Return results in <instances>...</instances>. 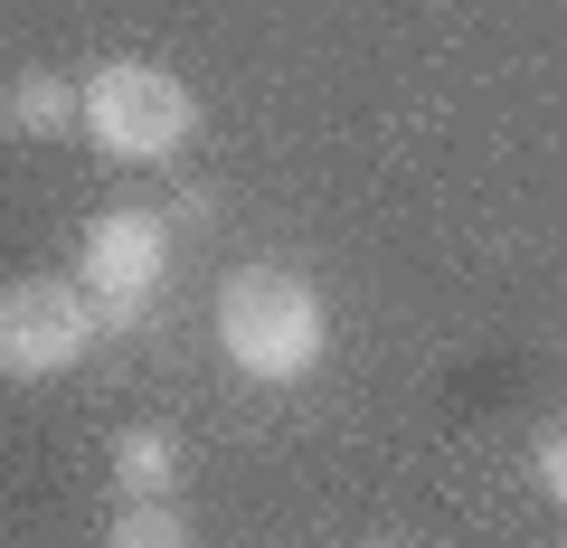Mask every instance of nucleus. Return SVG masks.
Listing matches in <instances>:
<instances>
[{
	"instance_id": "2",
	"label": "nucleus",
	"mask_w": 567,
	"mask_h": 548,
	"mask_svg": "<svg viewBox=\"0 0 567 548\" xmlns=\"http://www.w3.org/2000/svg\"><path fill=\"white\" fill-rule=\"evenodd\" d=\"M76 95H85V123H76V133L104 152V162H133V170L181 162L189 133H199V95H189L171 66H142V58L95 66Z\"/></svg>"
},
{
	"instance_id": "8",
	"label": "nucleus",
	"mask_w": 567,
	"mask_h": 548,
	"mask_svg": "<svg viewBox=\"0 0 567 548\" xmlns=\"http://www.w3.org/2000/svg\"><path fill=\"white\" fill-rule=\"evenodd\" d=\"M529 473H539V492H548V502L567 510V416H558V426L539 435V454H529Z\"/></svg>"
},
{
	"instance_id": "4",
	"label": "nucleus",
	"mask_w": 567,
	"mask_h": 548,
	"mask_svg": "<svg viewBox=\"0 0 567 548\" xmlns=\"http://www.w3.org/2000/svg\"><path fill=\"white\" fill-rule=\"evenodd\" d=\"M95 303L76 275H10L0 285V379H58L95 350Z\"/></svg>"
},
{
	"instance_id": "5",
	"label": "nucleus",
	"mask_w": 567,
	"mask_h": 548,
	"mask_svg": "<svg viewBox=\"0 0 567 548\" xmlns=\"http://www.w3.org/2000/svg\"><path fill=\"white\" fill-rule=\"evenodd\" d=\"M0 123H10L20 143H58V133H76V123H85V95L58 76V66H20L10 95H0Z\"/></svg>"
},
{
	"instance_id": "7",
	"label": "nucleus",
	"mask_w": 567,
	"mask_h": 548,
	"mask_svg": "<svg viewBox=\"0 0 567 548\" xmlns=\"http://www.w3.org/2000/svg\"><path fill=\"white\" fill-rule=\"evenodd\" d=\"M104 548H199V529H189L171 502H123L114 529H104Z\"/></svg>"
},
{
	"instance_id": "10",
	"label": "nucleus",
	"mask_w": 567,
	"mask_h": 548,
	"mask_svg": "<svg viewBox=\"0 0 567 548\" xmlns=\"http://www.w3.org/2000/svg\"><path fill=\"white\" fill-rule=\"evenodd\" d=\"M379 548H406V539H379Z\"/></svg>"
},
{
	"instance_id": "3",
	"label": "nucleus",
	"mask_w": 567,
	"mask_h": 548,
	"mask_svg": "<svg viewBox=\"0 0 567 548\" xmlns=\"http://www.w3.org/2000/svg\"><path fill=\"white\" fill-rule=\"evenodd\" d=\"M76 285H85V303H95L104 331L152 322V303H162V285H171V218H152V208H104V218L85 227Z\"/></svg>"
},
{
	"instance_id": "6",
	"label": "nucleus",
	"mask_w": 567,
	"mask_h": 548,
	"mask_svg": "<svg viewBox=\"0 0 567 548\" xmlns=\"http://www.w3.org/2000/svg\"><path fill=\"white\" fill-rule=\"evenodd\" d=\"M181 473H189V454H181L171 426H123L114 435V492H123V502H171Z\"/></svg>"
},
{
	"instance_id": "9",
	"label": "nucleus",
	"mask_w": 567,
	"mask_h": 548,
	"mask_svg": "<svg viewBox=\"0 0 567 548\" xmlns=\"http://www.w3.org/2000/svg\"><path fill=\"white\" fill-rule=\"evenodd\" d=\"M171 227H218V189H181V208H171Z\"/></svg>"
},
{
	"instance_id": "1",
	"label": "nucleus",
	"mask_w": 567,
	"mask_h": 548,
	"mask_svg": "<svg viewBox=\"0 0 567 548\" xmlns=\"http://www.w3.org/2000/svg\"><path fill=\"white\" fill-rule=\"evenodd\" d=\"M218 350L256 387H303L331 350V312L293 265H237L218 275Z\"/></svg>"
}]
</instances>
